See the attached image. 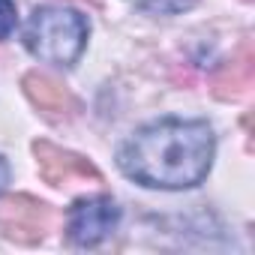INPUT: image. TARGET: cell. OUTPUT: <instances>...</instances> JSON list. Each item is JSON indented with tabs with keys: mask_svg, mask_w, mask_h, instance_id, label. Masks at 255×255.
Masks as SVG:
<instances>
[{
	"mask_svg": "<svg viewBox=\"0 0 255 255\" xmlns=\"http://www.w3.org/2000/svg\"><path fill=\"white\" fill-rule=\"evenodd\" d=\"M213 150L216 141L204 120H159L120 147L117 165L141 186L189 189L207 177Z\"/></svg>",
	"mask_w": 255,
	"mask_h": 255,
	"instance_id": "1",
	"label": "cell"
},
{
	"mask_svg": "<svg viewBox=\"0 0 255 255\" xmlns=\"http://www.w3.org/2000/svg\"><path fill=\"white\" fill-rule=\"evenodd\" d=\"M87 33L90 27L81 12L63 6H39L24 27V45L45 63L72 66L87 45Z\"/></svg>",
	"mask_w": 255,
	"mask_h": 255,
	"instance_id": "2",
	"label": "cell"
},
{
	"mask_svg": "<svg viewBox=\"0 0 255 255\" xmlns=\"http://www.w3.org/2000/svg\"><path fill=\"white\" fill-rule=\"evenodd\" d=\"M120 222V207L108 195H93V198H78L69 210L66 231L75 246H96L102 243Z\"/></svg>",
	"mask_w": 255,
	"mask_h": 255,
	"instance_id": "3",
	"label": "cell"
},
{
	"mask_svg": "<svg viewBox=\"0 0 255 255\" xmlns=\"http://www.w3.org/2000/svg\"><path fill=\"white\" fill-rule=\"evenodd\" d=\"M33 156H36V168H39L42 180L51 186H66L75 180H99V171L93 168V162H87L84 156L63 150L51 141H36Z\"/></svg>",
	"mask_w": 255,
	"mask_h": 255,
	"instance_id": "4",
	"label": "cell"
},
{
	"mask_svg": "<svg viewBox=\"0 0 255 255\" xmlns=\"http://www.w3.org/2000/svg\"><path fill=\"white\" fill-rule=\"evenodd\" d=\"M0 225L6 228L9 237L18 240H39L48 228V207L42 201H33L27 195L21 198H9L0 207Z\"/></svg>",
	"mask_w": 255,
	"mask_h": 255,
	"instance_id": "5",
	"label": "cell"
},
{
	"mask_svg": "<svg viewBox=\"0 0 255 255\" xmlns=\"http://www.w3.org/2000/svg\"><path fill=\"white\" fill-rule=\"evenodd\" d=\"M24 93L48 117H66V114H72L78 108L75 96L60 81H54L51 75H42V72H27L24 75Z\"/></svg>",
	"mask_w": 255,
	"mask_h": 255,
	"instance_id": "6",
	"label": "cell"
},
{
	"mask_svg": "<svg viewBox=\"0 0 255 255\" xmlns=\"http://www.w3.org/2000/svg\"><path fill=\"white\" fill-rule=\"evenodd\" d=\"M135 3L147 12H159V15H174V12H186L192 9L198 0H135Z\"/></svg>",
	"mask_w": 255,
	"mask_h": 255,
	"instance_id": "7",
	"label": "cell"
},
{
	"mask_svg": "<svg viewBox=\"0 0 255 255\" xmlns=\"http://www.w3.org/2000/svg\"><path fill=\"white\" fill-rule=\"evenodd\" d=\"M12 30H15V3L0 0V39H6Z\"/></svg>",
	"mask_w": 255,
	"mask_h": 255,
	"instance_id": "8",
	"label": "cell"
},
{
	"mask_svg": "<svg viewBox=\"0 0 255 255\" xmlns=\"http://www.w3.org/2000/svg\"><path fill=\"white\" fill-rule=\"evenodd\" d=\"M6 183H9V165H6L3 159H0V192L6 189Z\"/></svg>",
	"mask_w": 255,
	"mask_h": 255,
	"instance_id": "9",
	"label": "cell"
}]
</instances>
